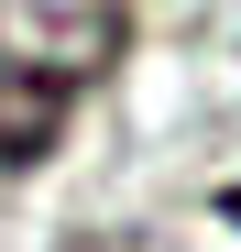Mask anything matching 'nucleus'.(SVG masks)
Segmentation results:
<instances>
[{"instance_id":"obj_1","label":"nucleus","mask_w":241,"mask_h":252,"mask_svg":"<svg viewBox=\"0 0 241 252\" xmlns=\"http://www.w3.org/2000/svg\"><path fill=\"white\" fill-rule=\"evenodd\" d=\"M110 55H120V11L110 0H44V11L0 44V164H11V176H33V164L66 143V121L110 77Z\"/></svg>"},{"instance_id":"obj_2","label":"nucleus","mask_w":241,"mask_h":252,"mask_svg":"<svg viewBox=\"0 0 241 252\" xmlns=\"http://www.w3.org/2000/svg\"><path fill=\"white\" fill-rule=\"evenodd\" d=\"M66 252H153L143 230H88V241H66Z\"/></svg>"},{"instance_id":"obj_3","label":"nucleus","mask_w":241,"mask_h":252,"mask_svg":"<svg viewBox=\"0 0 241 252\" xmlns=\"http://www.w3.org/2000/svg\"><path fill=\"white\" fill-rule=\"evenodd\" d=\"M230 220H241V197H230Z\"/></svg>"}]
</instances>
